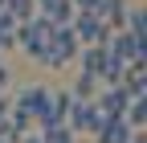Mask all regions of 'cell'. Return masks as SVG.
Segmentation results:
<instances>
[{
	"instance_id": "obj_1",
	"label": "cell",
	"mask_w": 147,
	"mask_h": 143,
	"mask_svg": "<svg viewBox=\"0 0 147 143\" xmlns=\"http://www.w3.org/2000/svg\"><path fill=\"white\" fill-rule=\"evenodd\" d=\"M53 33H57V25L41 21V16H29V21L16 25V45H21V53H29L33 61H41V53H45L49 41H53Z\"/></svg>"
},
{
	"instance_id": "obj_2",
	"label": "cell",
	"mask_w": 147,
	"mask_h": 143,
	"mask_svg": "<svg viewBox=\"0 0 147 143\" xmlns=\"http://www.w3.org/2000/svg\"><path fill=\"white\" fill-rule=\"evenodd\" d=\"M74 57H78V41H74L69 25H61L57 33H53V41H49V49L41 53V61H37V65H45V69H65Z\"/></svg>"
},
{
	"instance_id": "obj_3",
	"label": "cell",
	"mask_w": 147,
	"mask_h": 143,
	"mask_svg": "<svg viewBox=\"0 0 147 143\" xmlns=\"http://www.w3.org/2000/svg\"><path fill=\"white\" fill-rule=\"evenodd\" d=\"M69 33H74V41H78V49H86V45H102L106 37H110V29L98 21L94 12H78L69 21Z\"/></svg>"
},
{
	"instance_id": "obj_4",
	"label": "cell",
	"mask_w": 147,
	"mask_h": 143,
	"mask_svg": "<svg viewBox=\"0 0 147 143\" xmlns=\"http://www.w3.org/2000/svg\"><path fill=\"white\" fill-rule=\"evenodd\" d=\"M49 102H53V90H49V86H25V90L16 94V106H12V111H21L33 127H37V119L49 111Z\"/></svg>"
},
{
	"instance_id": "obj_5",
	"label": "cell",
	"mask_w": 147,
	"mask_h": 143,
	"mask_svg": "<svg viewBox=\"0 0 147 143\" xmlns=\"http://www.w3.org/2000/svg\"><path fill=\"white\" fill-rule=\"evenodd\" d=\"M98 123H102V115H98L94 102H69V111H65V131L69 135H94Z\"/></svg>"
},
{
	"instance_id": "obj_6",
	"label": "cell",
	"mask_w": 147,
	"mask_h": 143,
	"mask_svg": "<svg viewBox=\"0 0 147 143\" xmlns=\"http://www.w3.org/2000/svg\"><path fill=\"white\" fill-rule=\"evenodd\" d=\"M127 102H131V94H127L123 86H110V90H98V98H94V106H98V115H102V119H123Z\"/></svg>"
},
{
	"instance_id": "obj_7",
	"label": "cell",
	"mask_w": 147,
	"mask_h": 143,
	"mask_svg": "<svg viewBox=\"0 0 147 143\" xmlns=\"http://www.w3.org/2000/svg\"><path fill=\"white\" fill-rule=\"evenodd\" d=\"M127 12H131V4H127V0H98V8H94V16H98L110 33L127 29Z\"/></svg>"
},
{
	"instance_id": "obj_8",
	"label": "cell",
	"mask_w": 147,
	"mask_h": 143,
	"mask_svg": "<svg viewBox=\"0 0 147 143\" xmlns=\"http://www.w3.org/2000/svg\"><path fill=\"white\" fill-rule=\"evenodd\" d=\"M33 12L41 16V21L57 25V29L74 21V8H69V0H33Z\"/></svg>"
},
{
	"instance_id": "obj_9",
	"label": "cell",
	"mask_w": 147,
	"mask_h": 143,
	"mask_svg": "<svg viewBox=\"0 0 147 143\" xmlns=\"http://www.w3.org/2000/svg\"><path fill=\"white\" fill-rule=\"evenodd\" d=\"M78 57H82V78H102V65H106V49L102 45H86V49H78Z\"/></svg>"
},
{
	"instance_id": "obj_10",
	"label": "cell",
	"mask_w": 147,
	"mask_h": 143,
	"mask_svg": "<svg viewBox=\"0 0 147 143\" xmlns=\"http://www.w3.org/2000/svg\"><path fill=\"white\" fill-rule=\"evenodd\" d=\"M127 139H131V127L123 119H102L94 131V143H127Z\"/></svg>"
},
{
	"instance_id": "obj_11",
	"label": "cell",
	"mask_w": 147,
	"mask_h": 143,
	"mask_svg": "<svg viewBox=\"0 0 147 143\" xmlns=\"http://www.w3.org/2000/svg\"><path fill=\"white\" fill-rule=\"evenodd\" d=\"M69 98H74V102H94V98H98V82L78 74V78H74V90H69Z\"/></svg>"
},
{
	"instance_id": "obj_12",
	"label": "cell",
	"mask_w": 147,
	"mask_h": 143,
	"mask_svg": "<svg viewBox=\"0 0 147 143\" xmlns=\"http://www.w3.org/2000/svg\"><path fill=\"white\" fill-rule=\"evenodd\" d=\"M12 45H16V21H12L4 8H0V53L12 49Z\"/></svg>"
},
{
	"instance_id": "obj_13",
	"label": "cell",
	"mask_w": 147,
	"mask_h": 143,
	"mask_svg": "<svg viewBox=\"0 0 147 143\" xmlns=\"http://www.w3.org/2000/svg\"><path fill=\"white\" fill-rule=\"evenodd\" d=\"M37 139H41V143H78V135H69L65 127H53V131H41Z\"/></svg>"
},
{
	"instance_id": "obj_14",
	"label": "cell",
	"mask_w": 147,
	"mask_h": 143,
	"mask_svg": "<svg viewBox=\"0 0 147 143\" xmlns=\"http://www.w3.org/2000/svg\"><path fill=\"white\" fill-rule=\"evenodd\" d=\"M69 8H74V16H78V12H94L98 0H69Z\"/></svg>"
},
{
	"instance_id": "obj_15",
	"label": "cell",
	"mask_w": 147,
	"mask_h": 143,
	"mask_svg": "<svg viewBox=\"0 0 147 143\" xmlns=\"http://www.w3.org/2000/svg\"><path fill=\"white\" fill-rule=\"evenodd\" d=\"M127 143H147V135H143V131H131V139H127Z\"/></svg>"
},
{
	"instance_id": "obj_16",
	"label": "cell",
	"mask_w": 147,
	"mask_h": 143,
	"mask_svg": "<svg viewBox=\"0 0 147 143\" xmlns=\"http://www.w3.org/2000/svg\"><path fill=\"white\" fill-rule=\"evenodd\" d=\"M8 86V69H4V61H0V90Z\"/></svg>"
},
{
	"instance_id": "obj_17",
	"label": "cell",
	"mask_w": 147,
	"mask_h": 143,
	"mask_svg": "<svg viewBox=\"0 0 147 143\" xmlns=\"http://www.w3.org/2000/svg\"><path fill=\"white\" fill-rule=\"evenodd\" d=\"M21 143H41V139H37V135H25V139H21Z\"/></svg>"
}]
</instances>
